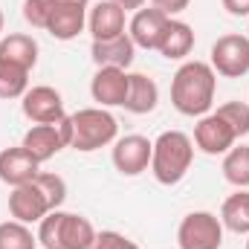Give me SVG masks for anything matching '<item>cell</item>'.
I'll use <instances>...</instances> for the list:
<instances>
[{"mask_svg": "<svg viewBox=\"0 0 249 249\" xmlns=\"http://www.w3.org/2000/svg\"><path fill=\"white\" fill-rule=\"evenodd\" d=\"M217 72L206 61H186L171 78V105L183 116H206L214 105Z\"/></svg>", "mask_w": 249, "mask_h": 249, "instance_id": "6da1fadb", "label": "cell"}, {"mask_svg": "<svg viewBox=\"0 0 249 249\" xmlns=\"http://www.w3.org/2000/svg\"><path fill=\"white\" fill-rule=\"evenodd\" d=\"M194 162V142L183 130H165L154 139L151 174L162 186H177Z\"/></svg>", "mask_w": 249, "mask_h": 249, "instance_id": "7a4b0ae2", "label": "cell"}, {"mask_svg": "<svg viewBox=\"0 0 249 249\" xmlns=\"http://www.w3.org/2000/svg\"><path fill=\"white\" fill-rule=\"evenodd\" d=\"M96 241V229L87 217L72 212H50L38 223V244L44 249H90Z\"/></svg>", "mask_w": 249, "mask_h": 249, "instance_id": "3957f363", "label": "cell"}, {"mask_svg": "<svg viewBox=\"0 0 249 249\" xmlns=\"http://www.w3.org/2000/svg\"><path fill=\"white\" fill-rule=\"evenodd\" d=\"M70 119H72L70 148H75L81 154L113 145L116 136H119V122H116L113 113H107V107H84V110L72 113Z\"/></svg>", "mask_w": 249, "mask_h": 249, "instance_id": "277c9868", "label": "cell"}, {"mask_svg": "<svg viewBox=\"0 0 249 249\" xmlns=\"http://www.w3.org/2000/svg\"><path fill=\"white\" fill-rule=\"evenodd\" d=\"M180 249H220L223 247V223L212 212H191L180 220L177 229Z\"/></svg>", "mask_w": 249, "mask_h": 249, "instance_id": "5b68a950", "label": "cell"}, {"mask_svg": "<svg viewBox=\"0 0 249 249\" xmlns=\"http://www.w3.org/2000/svg\"><path fill=\"white\" fill-rule=\"evenodd\" d=\"M70 139H72V119L64 116L55 124H32L23 136V148L44 165L47 160H53L58 151L70 148Z\"/></svg>", "mask_w": 249, "mask_h": 249, "instance_id": "8992f818", "label": "cell"}, {"mask_svg": "<svg viewBox=\"0 0 249 249\" xmlns=\"http://www.w3.org/2000/svg\"><path fill=\"white\" fill-rule=\"evenodd\" d=\"M212 70L223 78H244L249 72V38L229 32L212 44Z\"/></svg>", "mask_w": 249, "mask_h": 249, "instance_id": "52a82bcc", "label": "cell"}, {"mask_svg": "<svg viewBox=\"0 0 249 249\" xmlns=\"http://www.w3.org/2000/svg\"><path fill=\"white\" fill-rule=\"evenodd\" d=\"M151 154H154V142L139 133H127L113 142V165L122 177H139L142 171H148Z\"/></svg>", "mask_w": 249, "mask_h": 249, "instance_id": "ba28073f", "label": "cell"}, {"mask_svg": "<svg viewBox=\"0 0 249 249\" xmlns=\"http://www.w3.org/2000/svg\"><path fill=\"white\" fill-rule=\"evenodd\" d=\"M20 110L29 122L35 124H55L58 119L67 116L64 110V99L55 87H47V84H38V87H29L20 99Z\"/></svg>", "mask_w": 249, "mask_h": 249, "instance_id": "9c48e42d", "label": "cell"}, {"mask_svg": "<svg viewBox=\"0 0 249 249\" xmlns=\"http://www.w3.org/2000/svg\"><path fill=\"white\" fill-rule=\"evenodd\" d=\"M50 212H55V209H53L50 197L44 194V188L38 186L35 180L26 183V186L12 188V194H9V214L15 220H20L26 226L29 223H41Z\"/></svg>", "mask_w": 249, "mask_h": 249, "instance_id": "30bf717a", "label": "cell"}, {"mask_svg": "<svg viewBox=\"0 0 249 249\" xmlns=\"http://www.w3.org/2000/svg\"><path fill=\"white\" fill-rule=\"evenodd\" d=\"M127 81L130 72L119 67H99L90 81V96L99 102V107H124L127 99Z\"/></svg>", "mask_w": 249, "mask_h": 249, "instance_id": "8fae6325", "label": "cell"}, {"mask_svg": "<svg viewBox=\"0 0 249 249\" xmlns=\"http://www.w3.org/2000/svg\"><path fill=\"white\" fill-rule=\"evenodd\" d=\"M235 139H238L235 130L223 122L217 113H206V116H200V122L194 124V145L203 154H209V157L226 154L235 145Z\"/></svg>", "mask_w": 249, "mask_h": 249, "instance_id": "7c38bea8", "label": "cell"}, {"mask_svg": "<svg viewBox=\"0 0 249 249\" xmlns=\"http://www.w3.org/2000/svg\"><path fill=\"white\" fill-rule=\"evenodd\" d=\"M168 15L165 12H160L157 6H151V9H136L133 12V18H130V23H127V35H130V41L136 44V47H142V50H157L160 47V41H162V32H165V26H168Z\"/></svg>", "mask_w": 249, "mask_h": 249, "instance_id": "4fadbf2b", "label": "cell"}, {"mask_svg": "<svg viewBox=\"0 0 249 249\" xmlns=\"http://www.w3.org/2000/svg\"><path fill=\"white\" fill-rule=\"evenodd\" d=\"M41 174V162L23 148V145H15V148H3L0 151V180L6 186L18 188L32 183L35 177Z\"/></svg>", "mask_w": 249, "mask_h": 249, "instance_id": "5bb4252c", "label": "cell"}, {"mask_svg": "<svg viewBox=\"0 0 249 249\" xmlns=\"http://www.w3.org/2000/svg\"><path fill=\"white\" fill-rule=\"evenodd\" d=\"M124 12L122 6H116L113 0H99L90 12H87V29L93 35V41H110L124 35Z\"/></svg>", "mask_w": 249, "mask_h": 249, "instance_id": "9a60e30c", "label": "cell"}, {"mask_svg": "<svg viewBox=\"0 0 249 249\" xmlns=\"http://www.w3.org/2000/svg\"><path fill=\"white\" fill-rule=\"evenodd\" d=\"M53 15H50V23H47V32L55 38V41H72L84 32L87 26V12L90 6H72V3H61V0H53Z\"/></svg>", "mask_w": 249, "mask_h": 249, "instance_id": "2e32d148", "label": "cell"}, {"mask_svg": "<svg viewBox=\"0 0 249 249\" xmlns=\"http://www.w3.org/2000/svg\"><path fill=\"white\" fill-rule=\"evenodd\" d=\"M90 58H93L96 67H119V70H127L133 64V58H136V44L130 41L127 32L119 35V38H110V41H93Z\"/></svg>", "mask_w": 249, "mask_h": 249, "instance_id": "e0dca14e", "label": "cell"}, {"mask_svg": "<svg viewBox=\"0 0 249 249\" xmlns=\"http://www.w3.org/2000/svg\"><path fill=\"white\" fill-rule=\"evenodd\" d=\"M160 102V87L151 75L145 72H130V81H127V99H124V110L142 116V113H151Z\"/></svg>", "mask_w": 249, "mask_h": 249, "instance_id": "ac0fdd59", "label": "cell"}, {"mask_svg": "<svg viewBox=\"0 0 249 249\" xmlns=\"http://www.w3.org/2000/svg\"><path fill=\"white\" fill-rule=\"evenodd\" d=\"M194 50V29L188 26L186 20H168L165 32H162V41L157 47V53L168 61H183L188 53Z\"/></svg>", "mask_w": 249, "mask_h": 249, "instance_id": "d6986e66", "label": "cell"}, {"mask_svg": "<svg viewBox=\"0 0 249 249\" xmlns=\"http://www.w3.org/2000/svg\"><path fill=\"white\" fill-rule=\"evenodd\" d=\"M0 61L18 64L23 70H32L38 64V41L26 32H12L0 41Z\"/></svg>", "mask_w": 249, "mask_h": 249, "instance_id": "ffe728a7", "label": "cell"}, {"mask_svg": "<svg viewBox=\"0 0 249 249\" xmlns=\"http://www.w3.org/2000/svg\"><path fill=\"white\" fill-rule=\"evenodd\" d=\"M220 223L235 235H249V191L238 188V194H229L223 200Z\"/></svg>", "mask_w": 249, "mask_h": 249, "instance_id": "44dd1931", "label": "cell"}, {"mask_svg": "<svg viewBox=\"0 0 249 249\" xmlns=\"http://www.w3.org/2000/svg\"><path fill=\"white\" fill-rule=\"evenodd\" d=\"M223 177L235 188H249V145H232L223 154Z\"/></svg>", "mask_w": 249, "mask_h": 249, "instance_id": "7402d4cb", "label": "cell"}, {"mask_svg": "<svg viewBox=\"0 0 249 249\" xmlns=\"http://www.w3.org/2000/svg\"><path fill=\"white\" fill-rule=\"evenodd\" d=\"M29 90V70L0 61V99H23Z\"/></svg>", "mask_w": 249, "mask_h": 249, "instance_id": "603a6c76", "label": "cell"}, {"mask_svg": "<svg viewBox=\"0 0 249 249\" xmlns=\"http://www.w3.org/2000/svg\"><path fill=\"white\" fill-rule=\"evenodd\" d=\"M0 249H38V235L20 220H3L0 223Z\"/></svg>", "mask_w": 249, "mask_h": 249, "instance_id": "cb8c5ba5", "label": "cell"}, {"mask_svg": "<svg viewBox=\"0 0 249 249\" xmlns=\"http://www.w3.org/2000/svg\"><path fill=\"white\" fill-rule=\"evenodd\" d=\"M214 113L235 130V136H247L249 133V105L247 102H226Z\"/></svg>", "mask_w": 249, "mask_h": 249, "instance_id": "d4e9b609", "label": "cell"}, {"mask_svg": "<svg viewBox=\"0 0 249 249\" xmlns=\"http://www.w3.org/2000/svg\"><path fill=\"white\" fill-rule=\"evenodd\" d=\"M53 0H23V20L35 29H47L53 15Z\"/></svg>", "mask_w": 249, "mask_h": 249, "instance_id": "484cf974", "label": "cell"}, {"mask_svg": "<svg viewBox=\"0 0 249 249\" xmlns=\"http://www.w3.org/2000/svg\"><path fill=\"white\" fill-rule=\"evenodd\" d=\"M90 249H139V244H133L130 238H124L122 232L107 229V232H96V241H93Z\"/></svg>", "mask_w": 249, "mask_h": 249, "instance_id": "4316f807", "label": "cell"}, {"mask_svg": "<svg viewBox=\"0 0 249 249\" xmlns=\"http://www.w3.org/2000/svg\"><path fill=\"white\" fill-rule=\"evenodd\" d=\"M151 3H154L160 12H165V15L171 18V15H180V12H186L191 0H151Z\"/></svg>", "mask_w": 249, "mask_h": 249, "instance_id": "83f0119b", "label": "cell"}, {"mask_svg": "<svg viewBox=\"0 0 249 249\" xmlns=\"http://www.w3.org/2000/svg\"><path fill=\"white\" fill-rule=\"evenodd\" d=\"M232 18H249V0H220Z\"/></svg>", "mask_w": 249, "mask_h": 249, "instance_id": "f1b7e54d", "label": "cell"}, {"mask_svg": "<svg viewBox=\"0 0 249 249\" xmlns=\"http://www.w3.org/2000/svg\"><path fill=\"white\" fill-rule=\"evenodd\" d=\"M116 6H122L124 12H136V9H142L145 6V0H113Z\"/></svg>", "mask_w": 249, "mask_h": 249, "instance_id": "f546056e", "label": "cell"}, {"mask_svg": "<svg viewBox=\"0 0 249 249\" xmlns=\"http://www.w3.org/2000/svg\"><path fill=\"white\" fill-rule=\"evenodd\" d=\"M61 3H72V6H90V0H61Z\"/></svg>", "mask_w": 249, "mask_h": 249, "instance_id": "4dcf8cb0", "label": "cell"}, {"mask_svg": "<svg viewBox=\"0 0 249 249\" xmlns=\"http://www.w3.org/2000/svg\"><path fill=\"white\" fill-rule=\"evenodd\" d=\"M3 23H6V18H3V9H0V32H3Z\"/></svg>", "mask_w": 249, "mask_h": 249, "instance_id": "1f68e13d", "label": "cell"}, {"mask_svg": "<svg viewBox=\"0 0 249 249\" xmlns=\"http://www.w3.org/2000/svg\"><path fill=\"white\" fill-rule=\"evenodd\" d=\"M247 249H249V241H247Z\"/></svg>", "mask_w": 249, "mask_h": 249, "instance_id": "d6a6232c", "label": "cell"}, {"mask_svg": "<svg viewBox=\"0 0 249 249\" xmlns=\"http://www.w3.org/2000/svg\"><path fill=\"white\" fill-rule=\"evenodd\" d=\"M247 38H249V35H247Z\"/></svg>", "mask_w": 249, "mask_h": 249, "instance_id": "836d02e7", "label": "cell"}]
</instances>
